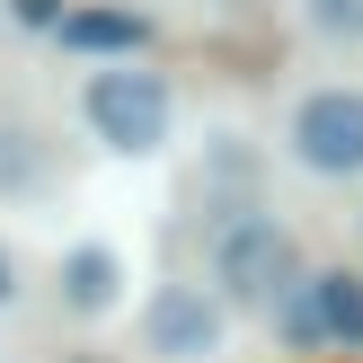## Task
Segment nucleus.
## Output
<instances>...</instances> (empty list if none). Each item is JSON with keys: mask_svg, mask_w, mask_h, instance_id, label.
I'll return each mask as SVG.
<instances>
[{"mask_svg": "<svg viewBox=\"0 0 363 363\" xmlns=\"http://www.w3.org/2000/svg\"><path fill=\"white\" fill-rule=\"evenodd\" d=\"M213 284L240 301H275L293 293V230L275 213H230L222 240H213Z\"/></svg>", "mask_w": 363, "mask_h": 363, "instance_id": "1", "label": "nucleus"}, {"mask_svg": "<svg viewBox=\"0 0 363 363\" xmlns=\"http://www.w3.org/2000/svg\"><path fill=\"white\" fill-rule=\"evenodd\" d=\"M80 106H89V124H98L106 151H160V133H169V89H160L151 71H133V62L98 71Z\"/></svg>", "mask_w": 363, "mask_h": 363, "instance_id": "2", "label": "nucleus"}, {"mask_svg": "<svg viewBox=\"0 0 363 363\" xmlns=\"http://www.w3.org/2000/svg\"><path fill=\"white\" fill-rule=\"evenodd\" d=\"M293 151L319 177H354L363 169V89H319L293 106Z\"/></svg>", "mask_w": 363, "mask_h": 363, "instance_id": "3", "label": "nucleus"}, {"mask_svg": "<svg viewBox=\"0 0 363 363\" xmlns=\"http://www.w3.org/2000/svg\"><path fill=\"white\" fill-rule=\"evenodd\" d=\"M284 337L293 346H346L363 354V275H311L284 293Z\"/></svg>", "mask_w": 363, "mask_h": 363, "instance_id": "4", "label": "nucleus"}, {"mask_svg": "<svg viewBox=\"0 0 363 363\" xmlns=\"http://www.w3.org/2000/svg\"><path fill=\"white\" fill-rule=\"evenodd\" d=\"M142 337H151L160 363H204V354H222V301H204V284H169V293H151Z\"/></svg>", "mask_w": 363, "mask_h": 363, "instance_id": "5", "label": "nucleus"}, {"mask_svg": "<svg viewBox=\"0 0 363 363\" xmlns=\"http://www.w3.org/2000/svg\"><path fill=\"white\" fill-rule=\"evenodd\" d=\"M142 35H151V27H142L133 9H71L62 18V45L71 53H142Z\"/></svg>", "mask_w": 363, "mask_h": 363, "instance_id": "6", "label": "nucleus"}, {"mask_svg": "<svg viewBox=\"0 0 363 363\" xmlns=\"http://www.w3.org/2000/svg\"><path fill=\"white\" fill-rule=\"evenodd\" d=\"M116 284H124L116 248H71V257H62V301H71V311H106Z\"/></svg>", "mask_w": 363, "mask_h": 363, "instance_id": "7", "label": "nucleus"}, {"mask_svg": "<svg viewBox=\"0 0 363 363\" xmlns=\"http://www.w3.org/2000/svg\"><path fill=\"white\" fill-rule=\"evenodd\" d=\"M311 27L319 35H363V0H311Z\"/></svg>", "mask_w": 363, "mask_h": 363, "instance_id": "8", "label": "nucleus"}, {"mask_svg": "<svg viewBox=\"0 0 363 363\" xmlns=\"http://www.w3.org/2000/svg\"><path fill=\"white\" fill-rule=\"evenodd\" d=\"M18 18H27V27H62V9H53V0H18Z\"/></svg>", "mask_w": 363, "mask_h": 363, "instance_id": "9", "label": "nucleus"}, {"mask_svg": "<svg viewBox=\"0 0 363 363\" xmlns=\"http://www.w3.org/2000/svg\"><path fill=\"white\" fill-rule=\"evenodd\" d=\"M0 293H9V257H0Z\"/></svg>", "mask_w": 363, "mask_h": 363, "instance_id": "10", "label": "nucleus"}, {"mask_svg": "<svg viewBox=\"0 0 363 363\" xmlns=\"http://www.w3.org/2000/svg\"><path fill=\"white\" fill-rule=\"evenodd\" d=\"M71 363H98V354H71Z\"/></svg>", "mask_w": 363, "mask_h": 363, "instance_id": "11", "label": "nucleus"}]
</instances>
